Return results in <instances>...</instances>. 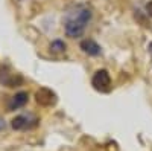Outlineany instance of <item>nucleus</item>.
<instances>
[{
    "mask_svg": "<svg viewBox=\"0 0 152 151\" xmlns=\"http://www.w3.org/2000/svg\"><path fill=\"white\" fill-rule=\"evenodd\" d=\"M38 125V119L32 115H20L11 121V127L14 130H31Z\"/></svg>",
    "mask_w": 152,
    "mask_h": 151,
    "instance_id": "39448f33",
    "label": "nucleus"
},
{
    "mask_svg": "<svg viewBox=\"0 0 152 151\" xmlns=\"http://www.w3.org/2000/svg\"><path fill=\"white\" fill-rule=\"evenodd\" d=\"M28 101H29L28 92H18V93H15L14 96L9 99V102H8V111H14V110H18V108L24 107L28 104Z\"/></svg>",
    "mask_w": 152,
    "mask_h": 151,
    "instance_id": "423d86ee",
    "label": "nucleus"
},
{
    "mask_svg": "<svg viewBox=\"0 0 152 151\" xmlns=\"http://www.w3.org/2000/svg\"><path fill=\"white\" fill-rule=\"evenodd\" d=\"M91 85L97 92H102V93L110 92V89H111V77H110L108 70L99 69L91 78Z\"/></svg>",
    "mask_w": 152,
    "mask_h": 151,
    "instance_id": "f03ea898",
    "label": "nucleus"
},
{
    "mask_svg": "<svg viewBox=\"0 0 152 151\" xmlns=\"http://www.w3.org/2000/svg\"><path fill=\"white\" fill-rule=\"evenodd\" d=\"M81 49H82V52L91 55V57H96V55L100 54V46L94 40H90V38L81 41Z\"/></svg>",
    "mask_w": 152,
    "mask_h": 151,
    "instance_id": "0eeeda50",
    "label": "nucleus"
},
{
    "mask_svg": "<svg viewBox=\"0 0 152 151\" xmlns=\"http://www.w3.org/2000/svg\"><path fill=\"white\" fill-rule=\"evenodd\" d=\"M35 101H37V104L38 105H41V107H52L56 104V93L53 90H50L47 89V87H40L37 92H35Z\"/></svg>",
    "mask_w": 152,
    "mask_h": 151,
    "instance_id": "20e7f679",
    "label": "nucleus"
},
{
    "mask_svg": "<svg viewBox=\"0 0 152 151\" xmlns=\"http://www.w3.org/2000/svg\"><path fill=\"white\" fill-rule=\"evenodd\" d=\"M50 50L55 54H59V52H64L66 50V43L62 41V40H55L50 43Z\"/></svg>",
    "mask_w": 152,
    "mask_h": 151,
    "instance_id": "6e6552de",
    "label": "nucleus"
},
{
    "mask_svg": "<svg viewBox=\"0 0 152 151\" xmlns=\"http://www.w3.org/2000/svg\"><path fill=\"white\" fill-rule=\"evenodd\" d=\"M146 12H148V15L152 17V2H149V3L146 5Z\"/></svg>",
    "mask_w": 152,
    "mask_h": 151,
    "instance_id": "1a4fd4ad",
    "label": "nucleus"
},
{
    "mask_svg": "<svg viewBox=\"0 0 152 151\" xmlns=\"http://www.w3.org/2000/svg\"><path fill=\"white\" fill-rule=\"evenodd\" d=\"M0 84L6 87H18L23 84V77L18 73H12L8 64L0 66Z\"/></svg>",
    "mask_w": 152,
    "mask_h": 151,
    "instance_id": "7ed1b4c3",
    "label": "nucleus"
},
{
    "mask_svg": "<svg viewBox=\"0 0 152 151\" xmlns=\"http://www.w3.org/2000/svg\"><path fill=\"white\" fill-rule=\"evenodd\" d=\"M148 49H149V52H152V43H149V46H148Z\"/></svg>",
    "mask_w": 152,
    "mask_h": 151,
    "instance_id": "9b49d317",
    "label": "nucleus"
},
{
    "mask_svg": "<svg viewBox=\"0 0 152 151\" xmlns=\"http://www.w3.org/2000/svg\"><path fill=\"white\" fill-rule=\"evenodd\" d=\"M3 128H5V122L0 119V130H3Z\"/></svg>",
    "mask_w": 152,
    "mask_h": 151,
    "instance_id": "9d476101",
    "label": "nucleus"
},
{
    "mask_svg": "<svg viewBox=\"0 0 152 151\" xmlns=\"http://www.w3.org/2000/svg\"><path fill=\"white\" fill-rule=\"evenodd\" d=\"M91 8L87 5H75L67 9L64 15V31L70 38H78L85 32L87 24L91 20Z\"/></svg>",
    "mask_w": 152,
    "mask_h": 151,
    "instance_id": "f257e3e1",
    "label": "nucleus"
}]
</instances>
